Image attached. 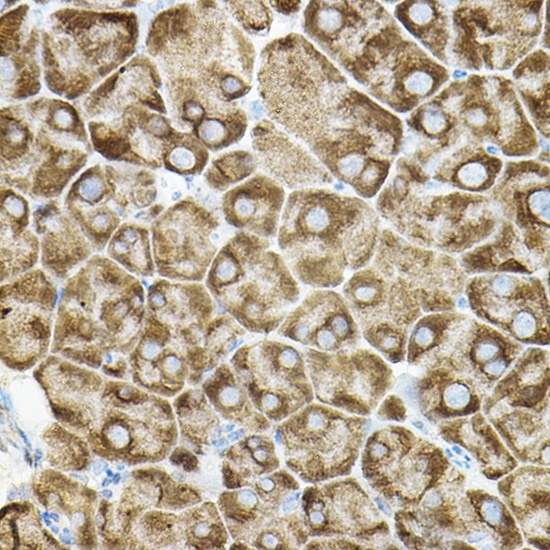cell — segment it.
<instances>
[{"mask_svg":"<svg viewBox=\"0 0 550 550\" xmlns=\"http://www.w3.org/2000/svg\"><path fill=\"white\" fill-rule=\"evenodd\" d=\"M257 86L269 118L308 146L333 177L363 198L379 192L401 147L398 117L349 85L298 33L263 47Z\"/></svg>","mask_w":550,"mask_h":550,"instance_id":"1","label":"cell"},{"mask_svg":"<svg viewBox=\"0 0 550 550\" xmlns=\"http://www.w3.org/2000/svg\"><path fill=\"white\" fill-rule=\"evenodd\" d=\"M276 236L298 282L330 289L371 261L379 218L361 198L323 187L295 190L286 198Z\"/></svg>","mask_w":550,"mask_h":550,"instance_id":"2","label":"cell"},{"mask_svg":"<svg viewBox=\"0 0 550 550\" xmlns=\"http://www.w3.org/2000/svg\"><path fill=\"white\" fill-rule=\"evenodd\" d=\"M149 52L164 65L168 80L189 83L225 104L252 89L255 48L214 1L182 3L161 12L147 39Z\"/></svg>","mask_w":550,"mask_h":550,"instance_id":"3","label":"cell"},{"mask_svg":"<svg viewBox=\"0 0 550 550\" xmlns=\"http://www.w3.org/2000/svg\"><path fill=\"white\" fill-rule=\"evenodd\" d=\"M145 315L141 280L107 255H93L64 281L52 350L98 368L112 352L125 354L133 348Z\"/></svg>","mask_w":550,"mask_h":550,"instance_id":"4","label":"cell"},{"mask_svg":"<svg viewBox=\"0 0 550 550\" xmlns=\"http://www.w3.org/2000/svg\"><path fill=\"white\" fill-rule=\"evenodd\" d=\"M303 30L375 98L393 108L419 65L420 48L405 40L375 1H310Z\"/></svg>","mask_w":550,"mask_h":550,"instance_id":"5","label":"cell"},{"mask_svg":"<svg viewBox=\"0 0 550 550\" xmlns=\"http://www.w3.org/2000/svg\"><path fill=\"white\" fill-rule=\"evenodd\" d=\"M217 305L247 332L277 330L297 304L300 286L269 239L238 231L219 249L204 279Z\"/></svg>","mask_w":550,"mask_h":550,"instance_id":"6","label":"cell"},{"mask_svg":"<svg viewBox=\"0 0 550 550\" xmlns=\"http://www.w3.org/2000/svg\"><path fill=\"white\" fill-rule=\"evenodd\" d=\"M45 33L43 53L47 84L66 97L77 96L117 68L136 45L137 23L132 13L60 10Z\"/></svg>","mask_w":550,"mask_h":550,"instance_id":"7","label":"cell"},{"mask_svg":"<svg viewBox=\"0 0 550 550\" xmlns=\"http://www.w3.org/2000/svg\"><path fill=\"white\" fill-rule=\"evenodd\" d=\"M370 420L323 403H309L278 423L274 439L287 468L301 481L321 483L351 473Z\"/></svg>","mask_w":550,"mask_h":550,"instance_id":"8","label":"cell"},{"mask_svg":"<svg viewBox=\"0 0 550 550\" xmlns=\"http://www.w3.org/2000/svg\"><path fill=\"white\" fill-rule=\"evenodd\" d=\"M300 484L278 469L251 485L229 489L219 498L235 549L291 550L308 542L301 511Z\"/></svg>","mask_w":550,"mask_h":550,"instance_id":"9","label":"cell"},{"mask_svg":"<svg viewBox=\"0 0 550 550\" xmlns=\"http://www.w3.org/2000/svg\"><path fill=\"white\" fill-rule=\"evenodd\" d=\"M451 467L415 505L396 511L399 539L411 549H507L472 490H464L463 474Z\"/></svg>","mask_w":550,"mask_h":550,"instance_id":"10","label":"cell"},{"mask_svg":"<svg viewBox=\"0 0 550 550\" xmlns=\"http://www.w3.org/2000/svg\"><path fill=\"white\" fill-rule=\"evenodd\" d=\"M443 450L411 430L388 425L370 434L361 451V471L385 504L415 505L450 468Z\"/></svg>","mask_w":550,"mask_h":550,"instance_id":"11","label":"cell"},{"mask_svg":"<svg viewBox=\"0 0 550 550\" xmlns=\"http://www.w3.org/2000/svg\"><path fill=\"white\" fill-rule=\"evenodd\" d=\"M230 365L254 406L280 423L314 399L303 351L276 339L242 344Z\"/></svg>","mask_w":550,"mask_h":550,"instance_id":"12","label":"cell"},{"mask_svg":"<svg viewBox=\"0 0 550 550\" xmlns=\"http://www.w3.org/2000/svg\"><path fill=\"white\" fill-rule=\"evenodd\" d=\"M58 288L42 268L0 288L1 354L8 366L23 370L46 353L55 325Z\"/></svg>","mask_w":550,"mask_h":550,"instance_id":"13","label":"cell"},{"mask_svg":"<svg viewBox=\"0 0 550 550\" xmlns=\"http://www.w3.org/2000/svg\"><path fill=\"white\" fill-rule=\"evenodd\" d=\"M302 351L314 398L325 405L367 417L393 386L391 368L371 350L324 352L304 347Z\"/></svg>","mask_w":550,"mask_h":550,"instance_id":"14","label":"cell"},{"mask_svg":"<svg viewBox=\"0 0 550 550\" xmlns=\"http://www.w3.org/2000/svg\"><path fill=\"white\" fill-rule=\"evenodd\" d=\"M217 216L191 197L164 210L150 227L156 274L202 282L219 251Z\"/></svg>","mask_w":550,"mask_h":550,"instance_id":"15","label":"cell"},{"mask_svg":"<svg viewBox=\"0 0 550 550\" xmlns=\"http://www.w3.org/2000/svg\"><path fill=\"white\" fill-rule=\"evenodd\" d=\"M300 501L309 538L347 539L364 549L387 546L389 526L356 479L312 484L302 491Z\"/></svg>","mask_w":550,"mask_h":550,"instance_id":"16","label":"cell"},{"mask_svg":"<svg viewBox=\"0 0 550 550\" xmlns=\"http://www.w3.org/2000/svg\"><path fill=\"white\" fill-rule=\"evenodd\" d=\"M522 345L501 331L470 321L446 328L423 359L436 369L463 380L485 398L520 357Z\"/></svg>","mask_w":550,"mask_h":550,"instance_id":"17","label":"cell"},{"mask_svg":"<svg viewBox=\"0 0 550 550\" xmlns=\"http://www.w3.org/2000/svg\"><path fill=\"white\" fill-rule=\"evenodd\" d=\"M279 336L324 352L355 348L359 327L344 299L331 289H316L288 313Z\"/></svg>","mask_w":550,"mask_h":550,"instance_id":"18","label":"cell"},{"mask_svg":"<svg viewBox=\"0 0 550 550\" xmlns=\"http://www.w3.org/2000/svg\"><path fill=\"white\" fill-rule=\"evenodd\" d=\"M251 137L258 165L280 185L295 191L332 183V175L318 159L272 120L256 123Z\"/></svg>","mask_w":550,"mask_h":550,"instance_id":"19","label":"cell"},{"mask_svg":"<svg viewBox=\"0 0 550 550\" xmlns=\"http://www.w3.org/2000/svg\"><path fill=\"white\" fill-rule=\"evenodd\" d=\"M217 303L201 282L155 279L146 291V312L180 332L195 345L203 344Z\"/></svg>","mask_w":550,"mask_h":550,"instance_id":"20","label":"cell"},{"mask_svg":"<svg viewBox=\"0 0 550 550\" xmlns=\"http://www.w3.org/2000/svg\"><path fill=\"white\" fill-rule=\"evenodd\" d=\"M32 228L40 240V264L52 278L68 279L95 252L78 225L57 201L33 211Z\"/></svg>","mask_w":550,"mask_h":550,"instance_id":"21","label":"cell"},{"mask_svg":"<svg viewBox=\"0 0 550 550\" xmlns=\"http://www.w3.org/2000/svg\"><path fill=\"white\" fill-rule=\"evenodd\" d=\"M286 194L282 185L256 174L225 191L221 209L228 225L270 239L277 235Z\"/></svg>","mask_w":550,"mask_h":550,"instance_id":"22","label":"cell"},{"mask_svg":"<svg viewBox=\"0 0 550 550\" xmlns=\"http://www.w3.org/2000/svg\"><path fill=\"white\" fill-rule=\"evenodd\" d=\"M498 483V490L523 537L536 548L549 546V468L524 466Z\"/></svg>","mask_w":550,"mask_h":550,"instance_id":"23","label":"cell"},{"mask_svg":"<svg viewBox=\"0 0 550 550\" xmlns=\"http://www.w3.org/2000/svg\"><path fill=\"white\" fill-rule=\"evenodd\" d=\"M64 205L94 251L106 249L121 225V216L113 203L105 168L94 165L83 171L70 186Z\"/></svg>","mask_w":550,"mask_h":550,"instance_id":"24","label":"cell"},{"mask_svg":"<svg viewBox=\"0 0 550 550\" xmlns=\"http://www.w3.org/2000/svg\"><path fill=\"white\" fill-rule=\"evenodd\" d=\"M1 283L35 268L40 261V240L30 226L27 199L17 190L1 187Z\"/></svg>","mask_w":550,"mask_h":550,"instance_id":"25","label":"cell"},{"mask_svg":"<svg viewBox=\"0 0 550 550\" xmlns=\"http://www.w3.org/2000/svg\"><path fill=\"white\" fill-rule=\"evenodd\" d=\"M481 410L514 457L526 463L549 465V408L529 409L488 402L483 403Z\"/></svg>","mask_w":550,"mask_h":550,"instance_id":"26","label":"cell"},{"mask_svg":"<svg viewBox=\"0 0 550 550\" xmlns=\"http://www.w3.org/2000/svg\"><path fill=\"white\" fill-rule=\"evenodd\" d=\"M439 432L449 444L460 445L473 454L481 473L488 479L504 477L518 465L514 455L501 442L498 433L480 411L440 422Z\"/></svg>","mask_w":550,"mask_h":550,"instance_id":"27","label":"cell"},{"mask_svg":"<svg viewBox=\"0 0 550 550\" xmlns=\"http://www.w3.org/2000/svg\"><path fill=\"white\" fill-rule=\"evenodd\" d=\"M203 391L217 412L246 433H263L271 421L252 403L230 363H221L202 384Z\"/></svg>","mask_w":550,"mask_h":550,"instance_id":"28","label":"cell"},{"mask_svg":"<svg viewBox=\"0 0 550 550\" xmlns=\"http://www.w3.org/2000/svg\"><path fill=\"white\" fill-rule=\"evenodd\" d=\"M223 451L222 476L227 489L251 485L280 468L275 441L266 432L249 433Z\"/></svg>","mask_w":550,"mask_h":550,"instance_id":"29","label":"cell"},{"mask_svg":"<svg viewBox=\"0 0 550 550\" xmlns=\"http://www.w3.org/2000/svg\"><path fill=\"white\" fill-rule=\"evenodd\" d=\"M112 200L121 218L139 217L153 206L157 197L156 177L148 169L105 167Z\"/></svg>","mask_w":550,"mask_h":550,"instance_id":"30","label":"cell"},{"mask_svg":"<svg viewBox=\"0 0 550 550\" xmlns=\"http://www.w3.org/2000/svg\"><path fill=\"white\" fill-rule=\"evenodd\" d=\"M107 256L136 277H153L156 273L150 229L142 224L125 222L106 246Z\"/></svg>","mask_w":550,"mask_h":550,"instance_id":"31","label":"cell"},{"mask_svg":"<svg viewBox=\"0 0 550 550\" xmlns=\"http://www.w3.org/2000/svg\"><path fill=\"white\" fill-rule=\"evenodd\" d=\"M549 59L542 50L529 55L514 70L518 90L540 132L549 135Z\"/></svg>","mask_w":550,"mask_h":550,"instance_id":"32","label":"cell"},{"mask_svg":"<svg viewBox=\"0 0 550 550\" xmlns=\"http://www.w3.org/2000/svg\"><path fill=\"white\" fill-rule=\"evenodd\" d=\"M209 160L208 149L191 133L176 130L163 155V166L181 176L201 174Z\"/></svg>","mask_w":550,"mask_h":550,"instance_id":"33","label":"cell"},{"mask_svg":"<svg viewBox=\"0 0 550 550\" xmlns=\"http://www.w3.org/2000/svg\"><path fill=\"white\" fill-rule=\"evenodd\" d=\"M246 334L247 330L226 312L214 316L206 328L202 344L212 370L243 344Z\"/></svg>","mask_w":550,"mask_h":550,"instance_id":"34","label":"cell"},{"mask_svg":"<svg viewBox=\"0 0 550 550\" xmlns=\"http://www.w3.org/2000/svg\"><path fill=\"white\" fill-rule=\"evenodd\" d=\"M258 166L254 153L246 150L230 151L212 160L204 172V178L212 189L227 191L248 179Z\"/></svg>","mask_w":550,"mask_h":550,"instance_id":"35","label":"cell"},{"mask_svg":"<svg viewBox=\"0 0 550 550\" xmlns=\"http://www.w3.org/2000/svg\"><path fill=\"white\" fill-rule=\"evenodd\" d=\"M233 18L250 35L266 36L273 22L270 7L264 1L224 2Z\"/></svg>","mask_w":550,"mask_h":550,"instance_id":"36","label":"cell"},{"mask_svg":"<svg viewBox=\"0 0 550 550\" xmlns=\"http://www.w3.org/2000/svg\"><path fill=\"white\" fill-rule=\"evenodd\" d=\"M448 327L446 319L439 316L424 318L411 331L408 343V361L417 362L440 340Z\"/></svg>","mask_w":550,"mask_h":550,"instance_id":"37","label":"cell"},{"mask_svg":"<svg viewBox=\"0 0 550 550\" xmlns=\"http://www.w3.org/2000/svg\"><path fill=\"white\" fill-rule=\"evenodd\" d=\"M406 407L403 400L395 394L384 398L377 407L376 417L380 420L404 421Z\"/></svg>","mask_w":550,"mask_h":550,"instance_id":"38","label":"cell"},{"mask_svg":"<svg viewBox=\"0 0 550 550\" xmlns=\"http://www.w3.org/2000/svg\"><path fill=\"white\" fill-rule=\"evenodd\" d=\"M171 461L176 465H182L186 471H192L197 466L196 457L186 449L178 448L171 457Z\"/></svg>","mask_w":550,"mask_h":550,"instance_id":"39","label":"cell"},{"mask_svg":"<svg viewBox=\"0 0 550 550\" xmlns=\"http://www.w3.org/2000/svg\"><path fill=\"white\" fill-rule=\"evenodd\" d=\"M301 1H269V5L280 14L292 15L301 7Z\"/></svg>","mask_w":550,"mask_h":550,"instance_id":"40","label":"cell"},{"mask_svg":"<svg viewBox=\"0 0 550 550\" xmlns=\"http://www.w3.org/2000/svg\"><path fill=\"white\" fill-rule=\"evenodd\" d=\"M107 435L110 442L113 443L116 447H122L128 442V432L122 426L115 425L110 427Z\"/></svg>","mask_w":550,"mask_h":550,"instance_id":"41","label":"cell"},{"mask_svg":"<svg viewBox=\"0 0 550 550\" xmlns=\"http://www.w3.org/2000/svg\"><path fill=\"white\" fill-rule=\"evenodd\" d=\"M105 467H106V464L104 462L96 461L93 465V471L96 475H99L102 472L103 468Z\"/></svg>","mask_w":550,"mask_h":550,"instance_id":"42","label":"cell"},{"mask_svg":"<svg viewBox=\"0 0 550 550\" xmlns=\"http://www.w3.org/2000/svg\"><path fill=\"white\" fill-rule=\"evenodd\" d=\"M83 516L82 514L78 513V514H75L72 518V523L74 524V526H80L82 523H83Z\"/></svg>","mask_w":550,"mask_h":550,"instance_id":"43","label":"cell"},{"mask_svg":"<svg viewBox=\"0 0 550 550\" xmlns=\"http://www.w3.org/2000/svg\"><path fill=\"white\" fill-rule=\"evenodd\" d=\"M59 539L66 544L74 543V540H71L72 538L65 537L63 534H59Z\"/></svg>","mask_w":550,"mask_h":550,"instance_id":"44","label":"cell"},{"mask_svg":"<svg viewBox=\"0 0 550 550\" xmlns=\"http://www.w3.org/2000/svg\"><path fill=\"white\" fill-rule=\"evenodd\" d=\"M18 432L20 433V435H21V437H22L24 443H25L28 447H31V444H30L28 438L26 437V435L24 434V432H23L22 430H20V429H18Z\"/></svg>","mask_w":550,"mask_h":550,"instance_id":"45","label":"cell"},{"mask_svg":"<svg viewBox=\"0 0 550 550\" xmlns=\"http://www.w3.org/2000/svg\"><path fill=\"white\" fill-rule=\"evenodd\" d=\"M42 517H43V520L46 523V525L51 526V521L48 519L49 513L48 512H43Z\"/></svg>","mask_w":550,"mask_h":550,"instance_id":"46","label":"cell"},{"mask_svg":"<svg viewBox=\"0 0 550 550\" xmlns=\"http://www.w3.org/2000/svg\"><path fill=\"white\" fill-rule=\"evenodd\" d=\"M102 495L106 498H111L112 497V492L110 490H103Z\"/></svg>","mask_w":550,"mask_h":550,"instance_id":"47","label":"cell"},{"mask_svg":"<svg viewBox=\"0 0 550 550\" xmlns=\"http://www.w3.org/2000/svg\"><path fill=\"white\" fill-rule=\"evenodd\" d=\"M49 517L52 518L54 521H59V516L56 513H50Z\"/></svg>","mask_w":550,"mask_h":550,"instance_id":"48","label":"cell"},{"mask_svg":"<svg viewBox=\"0 0 550 550\" xmlns=\"http://www.w3.org/2000/svg\"><path fill=\"white\" fill-rule=\"evenodd\" d=\"M113 477H114V478H113V482H114L115 484H117V483L120 481V475H119V474H115V475H113Z\"/></svg>","mask_w":550,"mask_h":550,"instance_id":"49","label":"cell"},{"mask_svg":"<svg viewBox=\"0 0 550 550\" xmlns=\"http://www.w3.org/2000/svg\"><path fill=\"white\" fill-rule=\"evenodd\" d=\"M42 457V453L40 450H36V457H35V460H39L40 458Z\"/></svg>","mask_w":550,"mask_h":550,"instance_id":"50","label":"cell"},{"mask_svg":"<svg viewBox=\"0 0 550 550\" xmlns=\"http://www.w3.org/2000/svg\"><path fill=\"white\" fill-rule=\"evenodd\" d=\"M50 529H51V531L54 532V533H58V532H59V528H58L57 526L51 525V526H50Z\"/></svg>","mask_w":550,"mask_h":550,"instance_id":"51","label":"cell"},{"mask_svg":"<svg viewBox=\"0 0 550 550\" xmlns=\"http://www.w3.org/2000/svg\"><path fill=\"white\" fill-rule=\"evenodd\" d=\"M110 482H111V480L105 478V479H103V481H102V486H106V485H108Z\"/></svg>","mask_w":550,"mask_h":550,"instance_id":"52","label":"cell"},{"mask_svg":"<svg viewBox=\"0 0 550 550\" xmlns=\"http://www.w3.org/2000/svg\"><path fill=\"white\" fill-rule=\"evenodd\" d=\"M106 474L108 477H112L114 475L110 469H106Z\"/></svg>","mask_w":550,"mask_h":550,"instance_id":"53","label":"cell"},{"mask_svg":"<svg viewBox=\"0 0 550 550\" xmlns=\"http://www.w3.org/2000/svg\"><path fill=\"white\" fill-rule=\"evenodd\" d=\"M63 533H64V535H66V536H70V531H69V529H67V528H65V529L63 530Z\"/></svg>","mask_w":550,"mask_h":550,"instance_id":"54","label":"cell"},{"mask_svg":"<svg viewBox=\"0 0 550 550\" xmlns=\"http://www.w3.org/2000/svg\"><path fill=\"white\" fill-rule=\"evenodd\" d=\"M117 469H118V470H123V469H124V466L121 465V464H118V465H117Z\"/></svg>","mask_w":550,"mask_h":550,"instance_id":"55","label":"cell"}]
</instances>
